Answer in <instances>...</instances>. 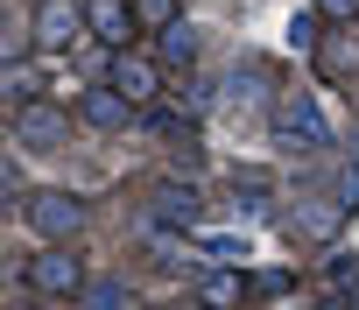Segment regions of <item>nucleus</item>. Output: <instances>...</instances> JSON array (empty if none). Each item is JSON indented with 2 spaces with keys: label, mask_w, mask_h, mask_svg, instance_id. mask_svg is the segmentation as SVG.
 Segmentation results:
<instances>
[{
  "label": "nucleus",
  "mask_w": 359,
  "mask_h": 310,
  "mask_svg": "<svg viewBox=\"0 0 359 310\" xmlns=\"http://www.w3.org/2000/svg\"><path fill=\"white\" fill-rule=\"evenodd\" d=\"M22 282H29L43 303H71V296L85 289V261H78L71 247H43V254L22 268Z\"/></svg>",
  "instance_id": "obj_3"
},
{
  "label": "nucleus",
  "mask_w": 359,
  "mask_h": 310,
  "mask_svg": "<svg viewBox=\"0 0 359 310\" xmlns=\"http://www.w3.org/2000/svg\"><path fill=\"white\" fill-rule=\"evenodd\" d=\"M275 141L289 155H331V120L317 113L310 92H282L275 99Z\"/></svg>",
  "instance_id": "obj_1"
},
{
  "label": "nucleus",
  "mask_w": 359,
  "mask_h": 310,
  "mask_svg": "<svg viewBox=\"0 0 359 310\" xmlns=\"http://www.w3.org/2000/svg\"><path fill=\"white\" fill-rule=\"evenodd\" d=\"M43 310H64V303H43Z\"/></svg>",
  "instance_id": "obj_20"
},
{
  "label": "nucleus",
  "mask_w": 359,
  "mask_h": 310,
  "mask_svg": "<svg viewBox=\"0 0 359 310\" xmlns=\"http://www.w3.org/2000/svg\"><path fill=\"white\" fill-rule=\"evenodd\" d=\"M134 22L155 29V36H169L176 29V0H134Z\"/></svg>",
  "instance_id": "obj_15"
},
{
  "label": "nucleus",
  "mask_w": 359,
  "mask_h": 310,
  "mask_svg": "<svg viewBox=\"0 0 359 310\" xmlns=\"http://www.w3.org/2000/svg\"><path fill=\"white\" fill-rule=\"evenodd\" d=\"M22 219H29V233H43L50 247H64V240L85 226V205H78L71 191H29V212H22Z\"/></svg>",
  "instance_id": "obj_4"
},
{
  "label": "nucleus",
  "mask_w": 359,
  "mask_h": 310,
  "mask_svg": "<svg viewBox=\"0 0 359 310\" xmlns=\"http://www.w3.org/2000/svg\"><path fill=\"white\" fill-rule=\"evenodd\" d=\"M92 310H134L127 303V282H92Z\"/></svg>",
  "instance_id": "obj_16"
},
{
  "label": "nucleus",
  "mask_w": 359,
  "mask_h": 310,
  "mask_svg": "<svg viewBox=\"0 0 359 310\" xmlns=\"http://www.w3.org/2000/svg\"><path fill=\"white\" fill-rule=\"evenodd\" d=\"M247 289H254V282H247L240 268H205V282H198V296H205L212 310H240V303H247Z\"/></svg>",
  "instance_id": "obj_9"
},
{
  "label": "nucleus",
  "mask_w": 359,
  "mask_h": 310,
  "mask_svg": "<svg viewBox=\"0 0 359 310\" xmlns=\"http://www.w3.org/2000/svg\"><path fill=\"white\" fill-rule=\"evenodd\" d=\"M78 113H85V120H92V127H106V134H113V127H127V120H134V106H127V99H120V92H113V85H92V92H78Z\"/></svg>",
  "instance_id": "obj_8"
},
{
  "label": "nucleus",
  "mask_w": 359,
  "mask_h": 310,
  "mask_svg": "<svg viewBox=\"0 0 359 310\" xmlns=\"http://www.w3.org/2000/svg\"><path fill=\"white\" fill-rule=\"evenodd\" d=\"M155 219H169V226H198V219H205V198H198L191 184H162V191H155Z\"/></svg>",
  "instance_id": "obj_10"
},
{
  "label": "nucleus",
  "mask_w": 359,
  "mask_h": 310,
  "mask_svg": "<svg viewBox=\"0 0 359 310\" xmlns=\"http://www.w3.org/2000/svg\"><path fill=\"white\" fill-rule=\"evenodd\" d=\"M85 29H92V43H113V57L134 43V0H85Z\"/></svg>",
  "instance_id": "obj_7"
},
{
  "label": "nucleus",
  "mask_w": 359,
  "mask_h": 310,
  "mask_svg": "<svg viewBox=\"0 0 359 310\" xmlns=\"http://www.w3.org/2000/svg\"><path fill=\"white\" fill-rule=\"evenodd\" d=\"M191 57H198V36L184 22H176L169 36H155V64H191Z\"/></svg>",
  "instance_id": "obj_14"
},
{
  "label": "nucleus",
  "mask_w": 359,
  "mask_h": 310,
  "mask_svg": "<svg viewBox=\"0 0 359 310\" xmlns=\"http://www.w3.org/2000/svg\"><path fill=\"white\" fill-rule=\"evenodd\" d=\"M106 85H113L127 106H148V99L162 92V64H155V57H134V50H120V57L106 64Z\"/></svg>",
  "instance_id": "obj_6"
},
{
  "label": "nucleus",
  "mask_w": 359,
  "mask_h": 310,
  "mask_svg": "<svg viewBox=\"0 0 359 310\" xmlns=\"http://www.w3.org/2000/svg\"><path fill=\"white\" fill-rule=\"evenodd\" d=\"M29 50L36 57H64V50H78V36H92L85 29V0H36V15H29Z\"/></svg>",
  "instance_id": "obj_2"
},
{
  "label": "nucleus",
  "mask_w": 359,
  "mask_h": 310,
  "mask_svg": "<svg viewBox=\"0 0 359 310\" xmlns=\"http://www.w3.org/2000/svg\"><path fill=\"white\" fill-rule=\"evenodd\" d=\"M233 184H240V198H233V212H240V219H268V212H275V198H268V177H261V170H240Z\"/></svg>",
  "instance_id": "obj_13"
},
{
  "label": "nucleus",
  "mask_w": 359,
  "mask_h": 310,
  "mask_svg": "<svg viewBox=\"0 0 359 310\" xmlns=\"http://www.w3.org/2000/svg\"><path fill=\"white\" fill-rule=\"evenodd\" d=\"M15 141L22 148H64L71 141V113L64 106H50V99H36V106H15Z\"/></svg>",
  "instance_id": "obj_5"
},
{
  "label": "nucleus",
  "mask_w": 359,
  "mask_h": 310,
  "mask_svg": "<svg viewBox=\"0 0 359 310\" xmlns=\"http://www.w3.org/2000/svg\"><path fill=\"white\" fill-rule=\"evenodd\" d=\"M289 43H296V50H317V15H296V22H289Z\"/></svg>",
  "instance_id": "obj_17"
},
{
  "label": "nucleus",
  "mask_w": 359,
  "mask_h": 310,
  "mask_svg": "<svg viewBox=\"0 0 359 310\" xmlns=\"http://www.w3.org/2000/svg\"><path fill=\"white\" fill-rule=\"evenodd\" d=\"M310 15H331V22H352L359 0H310Z\"/></svg>",
  "instance_id": "obj_18"
},
{
  "label": "nucleus",
  "mask_w": 359,
  "mask_h": 310,
  "mask_svg": "<svg viewBox=\"0 0 359 310\" xmlns=\"http://www.w3.org/2000/svg\"><path fill=\"white\" fill-rule=\"evenodd\" d=\"M8 99L15 106H36L43 99V64L36 57H8Z\"/></svg>",
  "instance_id": "obj_12"
},
{
  "label": "nucleus",
  "mask_w": 359,
  "mask_h": 310,
  "mask_svg": "<svg viewBox=\"0 0 359 310\" xmlns=\"http://www.w3.org/2000/svg\"><path fill=\"white\" fill-rule=\"evenodd\" d=\"M134 310H155V303H134Z\"/></svg>",
  "instance_id": "obj_19"
},
{
  "label": "nucleus",
  "mask_w": 359,
  "mask_h": 310,
  "mask_svg": "<svg viewBox=\"0 0 359 310\" xmlns=\"http://www.w3.org/2000/svg\"><path fill=\"white\" fill-rule=\"evenodd\" d=\"M317 71H324L331 85L359 78V36H331V43H317Z\"/></svg>",
  "instance_id": "obj_11"
}]
</instances>
